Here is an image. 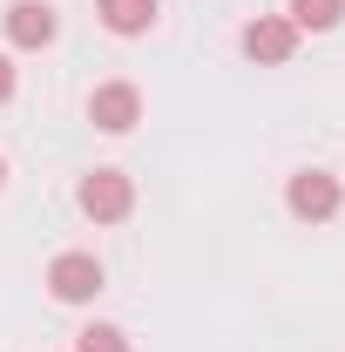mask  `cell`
<instances>
[{"mask_svg": "<svg viewBox=\"0 0 345 352\" xmlns=\"http://www.w3.org/2000/svg\"><path fill=\"white\" fill-rule=\"evenodd\" d=\"M75 204H82V217H95V223H122L135 210V183L122 170H88L82 190H75Z\"/></svg>", "mask_w": 345, "mask_h": 352, "instance_id": "1", "label": "cell"}, {"mask_svg": "<svg viewBox=\"0 0 345 352\" xmlns=\"http://www.w3.org/2000/svg\"><path fill=\"white\" fill-rule=\"evenodd\" d=\"M102 292V264L88 258V251H61V258L47 264V298L54 305H88Z\"/></svg>", "mask_w": 345, "mask_h": 352, "instance_id": "2", "label": "cell"}, {"mask_svg": "<svg viewBox=\"0 0 345 352\" xmlns=\"http://www.w3.org/2000/svg\"><path fill=\"white\" fill-rule=\"evenodd\" d=\"M88 122L102 135H129L135 122H142V88L135 82H102L88 95Z\"/></svg>", "mask_w": 345, "mask_h": 352, "instance_id": "3", "label": "cell"}, {"mask_svg": "<svg viewBox=\"0 0 345 352\" xmlns=\"http://www.w3.org/2000/svg\"><path fill=\"white\" fill-rule=\"evenodd\" d=\"M285 204H291V217H304V223H332L339 204H345V190H339V176H325V170H298L291 190H285Z\"/></svg>", "mask_w": 345, "mask_h": 352, "instance_id": "4", "label": "cell"}, {"mask_svg": "<svg viewBox=\"0 0 345 352\" xmlns=\"http://www.w3.org/2000/svg\"><path fill=\"white\" fill-rule=\"evenodd\" d=\"M244 54H251L258 68H285V61L298 54V28H291L285 14H258V21H244Z\"/></svg>", "mask_w": 345, "mask_h": 352, "instance_id": "5", "label": "cell"}, {"mask_svg": "<svg viewBox=\"0 0 345 352\" xmlns=\"http://www.w3.org/2000/svg\"><path fill=\"white\" fill-rule=\"evenodd\" d=\"M54 34H61V21H54L47 0H14V7H7V41H14V47L34 54V47H47Z\"/></svg>", "mask_w": 345, "mask_h": 352, "instance_id": "6", "label": "cell"}, {"mask_svg": "<svg viewBox=\"0 0 345 352\" xmlns=\"http://www.w3.org/2000/svg\"><path fill=\"white\" fill-rule=\"evenodd\" d=\"M95 14H102L109 34H149L163 7H156V0H95Z\"/></svg>", "mask_w": 345, "mask_h": 352, "instance_id": "7", "label": "cell"}, {"mask_svg": "<svg viewBox=\"0 0 345 352\" xmlns=\"http://www.w3.org/2000/svg\"><path fill=\"white\" fill-rule=\"evenodd\" d=\"M298 34H325V28H339L345 21V0H291V14H285Z\"/></svg>", "mask_w": 345, "mask_h": 352, "instance_id": "8", "label": "cell"}, {"mask_svg": "<svg viewBox=\"0 0 345 352\" xmlns=\"http://www.w3.org/2000/svg\"><path fill=\"white\" fill-rule=\"evenodd\" d=\"M75 352H129V332L122 325H88L82 339H75Z\"/></svg>", "mask_w": 345, "mask_h": 352, "instance_id": "9", "label": "cell"}, {"mask_svg": "<svg viewBox=\"0 0 345 352\" xmlns=\"http://www.w3.org/2000/svg\"><path fill=\"white\" fill-rule=\"evenodd\" d=\"M7 102H14V61L0 54V109H7Z\"/></svg>", "mask_w": 345, "mask_h": 352, "instance_id": "10", "label": "cell"}, {"mask_svg": "<svg viewBox=\"0 0 345 352\" xmlns=\"http://www.w3.org/2000/svg\"><path fill=\"white\" fill-rule=\"evenodd\" d=\"M0 183H7V163H0Z\"/></svg>", "mask_w": 345, "mask_h": 352, "instance_id": "11", "label": "cell"}]
</instances>
